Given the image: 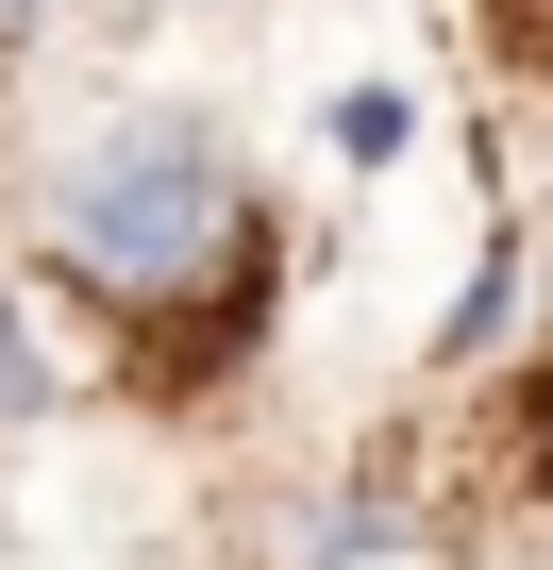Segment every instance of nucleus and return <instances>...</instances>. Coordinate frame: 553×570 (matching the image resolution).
Returning <instances> with one entry per match:
<instances>
[{"mask_svg": "<svg viewBox=\"0 0 553 570\" xmlns=\"http://www.w3.org/2000/svg\"><path fill=\"white\" fill-rule=\"evenodd\" d=\"M34 268L118 336V353H218L268 320V268H286V218H268L251 151L185 101H118L34 168Z\"/></svg>", "mask_w": 553, "mask_h": 570, "instance_id": "1", "label": "nucleus"}, {"mask_svg": "<svg viewBox=\"0 0 553 570\" xmlns=\"http://www.w3.org/2000/svg\"><path fill=\"white\" fill-rule=\"evenodd\" d=\"M101 370H118V336L68 303L34 252H0V420H68Z\"/></svg>", "mask_w": 553, "mask_h": 570, "instance_id": "2", "label": "nucleus"}, {"mask_svg": "<svg viewBox=\"0 0 553 570\" xmlns=\"http://www.w3.org/2000/svg\"><path fill=\"white\" fill-rule=\"evenodd\" d=\"M319 151H336V168H386V151H403V101H386V85H336Z\"/></svg>", "mask_w": 553, "mask_h": 570, "instance_id": "3", "label": "nucleus"}, {"mask_svg": "<svg viewBox=\"0 0 553 570\" xmlns=\"http://www.w3.org/2000/svg\"><path fill=\"white\" fill-rule=\"evenodd\" d=\"M68 18H85V0H0V68H18V51H51Z\"/></svg>", "mask_w": 553, "mask_h": 570, "instance_id": "4", "label": "nucleus"}]
</instances>
